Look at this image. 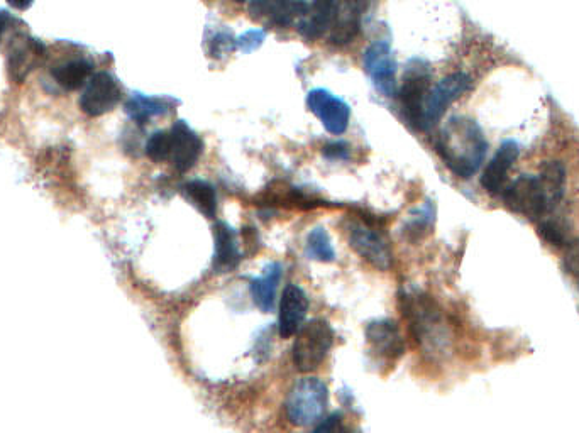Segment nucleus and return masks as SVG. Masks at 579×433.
<instances>
[{
    "mask_svg": "<svg viewBox=\"0 0 579 433\" xmlns=\"http://www.w3.org/2000/svg\"><path fill=\"white\" fill-rule=\"evenodd\" d=\"M283 268L280 263H270L263 269L258 278L251 281V295H253V302L256 307L260 308L261 312H271L275 308L276 291L278 285L282 281Z\"/></svg>",
    "mask_w": 579,
    "mask_h": 433,
    "instance_id": "nucleus-22",
    "label": "nucleus"
},
{
    "mask_svg": "<svg viewBox=\"0 0 579 433\" xmlns=\"http://www.w3.org/2000/svg\"><path fill=\"white\" fill-rule=\"evenodd\" d=\"M564 183V166L559 161H549L541 175L520 176L512 185L503 188V203L525 219L541 220L563 200Z\"/></svg>",
    "mask_w": 579,
    "mask_h": 433,
    "instance_id": "nucleus-1",
    "label": "nucleus"
},
{
    "mask_svg": "<svg viewBox=\"0 0 579 433\" xmlns=\"http://www.w3.org/2000/svg\"><path fill=\"white\" fill-rule=\"evenodd\" d=\"M265 39V29H249L236 38V50L243 51V53H253L260 48L261 44L265 43Z\"/></svg>",
    "mask_w": 579,
    "mask_h": 433,
    "instance_id": "nucleus-30",
    "label": "nucleus"
},
{
    "mask_svg": "<svg viewBox=\"0 0 579 433\" xmlns=\"http://www.w3.org/2000/svg\"><path fill=\"white\" fill-rule=\"evenodd\" d=\"M364 72L383 97L397 95V63L386 41L371 43L363 56Z\"/></svg>",
    "mask_w": 579,
    "mask_h": 433,
    "instance_id": "nucleus-11",
    "label": "nucleus"
},
{
    "mask_svg": "<svg viewBox=\"0 0 579 433\" xmlns=\"http://www.w3.org/2000/svg\"><path fill=\"white\" fill-rule=\"evenodd\" d=\"M92 75H94V65L92 61L85 60V58H73L51 68V78L55 80L58 87L67 92H75L85 87Z\"/></svg>",
    "mask_w": 579,
    "mask_h": 433,
    "instance_id": "nucleus-23",
    "label": "nucleus"
},
{
    "mask_svg": "<svg viewBox=\"0 0 579 433\" xmlns=\"http://www.w3.org/2000/svg\"><path fill=\"white\" fill-rule=\"evenodd\" d=\"M122 88L116 78L109 72H97L90 77L83 87L78 105L83 114L89 117H100L109 114L121 104Z\"/></svg>",
    "mask_w": 579,
    "mask_h": 433,
    "instance_id": "nucleus-10",
    "label": "nucleus"
},
{
    "mask_svg": "<svg viewBox=\"0 0 579 433\" xmlns=\"http://www.w3.org/2000/svg\"><path fill=\"white\" fill-rule=\"evenodd\" d=\"M471 83L473 82H471L469 75L458 72L441 80L436 87H432L424 102L420 131H429L436 126L437 122L441 121V117L444 116L447 107L456 102L461 95L466 94L471 88Z\"/></svg>",
    "mask_w": 579,
    "mask_h": 433,
    "instance_id": "nucleus-8",
    "label": "nucleus"
},
{
    "mask_svg": "<svg viewBox=\"0 0 579 433\" xmlns=\"http://www.w3.org/2000/svg\"><path fill=\"white\" fill-rule=\"evenodd\" d=\"M339 6L341 0H314L304 19L297 22L298 34L309 41H315L331 33L337 21Z\"/></svg>",
    "mask_w": 579,
    "mask_h": 433,
    "instance_id": "nucleus-17",
    "label": "nucleus"
},
{
    "mask_svg": "<svg viewBox=\"0 0 579 433\" xmlns=\"http://www.w3.org/2000/svg\"><path fill=\"white\" fill-rule=\"evenodd\" d=\"M366 344L371 359L380 368H392L403 356L405 342L398 325L390 318H378L366 325Z\"/></svg>",
    "mask_w": 579,
    "mask_h": 433,
    "instance_id": "nucleus-7",
    "label": "nucleus"
},
{
    "mask_svg": "<svg viewBox=\"0 0 579 433\" xmlns=\"http://www.w3.org/2000/svg\"><path fill=\"white\" fill-rule=\"evenodd\" d=\"M434 222H436V207L432 202H424L412 210L403 222V237L409 242L422 241L427 234H431Z\"/></svg>",
    "mask_w": 579,
    "mask_h": 433,
    "instance_id": "nucleus-24",
    "label": "nucleus"
},
{
    "mask_svg": "<svg viewBox=\"0 0 579 433\" xmlns=\"http://www.w3.org/2000/svg\"><path fill=\"white\" fill-rule=\"evenodd\" d=\"M563 263L566 273L579 280V239H574L566 244Z\"/></svg>",
    "mask_w": 579,
    "mask_h": 433,
    "instance_id": "nucleus-31",
    "label": "nucleus"
},
{
    "mask_svg": "<svg viewBox=\"0 0 579 433\" xmlns=\"http://www.w3.org/2000/svg\"><path fill=\"white\" fill-rule=\"evenodd\" d=\"M146 156L155 163H168L170 159V134L158 131L146 143Z\"/></svg>",
    "mask_w": 579,
    "mask_h": 433,
    "instance_id": "nucleus-28",
    "label": "nucleus"
},
{
    "mask_svg": "<svg viewBox=\"0 0 579 433\" xmlns=\"http://www.w3.org/2000/svg\"><path fill=\"white\" fill-rule=\"evenodd\" d=\"M309 6L307 0H249L248 11L254 19L288 28L293 22L304 19Z\"/></svg>",
    "mask_w": 579,
    "mask_h": 433,
    "instance_id": "nucleus-15",
    "label": "nucleus"
},
{
    "mask_svg": "<svg viewBox=\"0 0 579 433\" xmlns=\"http://www.w3.org/2000/svg\"><path fill=\"white\" fill-rule=\"evenodd\" d=\"M334 344V330L326 320H312L297 332L293 344V364L300 373H312L326 361Z\"/></svg>",
    "mask_w": 579,
    "mask_h": 433,
    "instance_id": "nucleus-5",
    "label": "nucleus"
},
{
    "mask_svg": "<svg viewBox=\"0 0 579 433\" xmlns=\"http://www.w3.org/2000/svg\"><path fill=\"white\" fill-rule=\"evenodd\" d=\"M205 50L210 58L221 60L222 56L236 50V38L229 31H217V33L210 34L205 43Z\"/></svg>",
    "mask_w": 579,
    "mask_h": 433,
    "instance_id": "nucleus-27",
    "label": "nucleus"
},
{
    "mask_svg": "<svg viewBox=\"0 0 579 433\" xmlns=\"http://www.w3.org/2000/svg\"><path fill=\"white\" fill-rule=\"evenodd\" d=\"M178 105V100L170 97H149L144 94H133L127 99L124 110L127 117L133 119L138 124H148L155 117L166 116L170 114L173 107Z\"/></svg>",
    "mask_w": 579,
    "mask_h": 433,
    "instance_id": "nucleus-21",
    "label": "nucleus"
},
{
    "mask_svg": "<svg viewBox=\"0 0 579 433\" xmlns=\"http://www.w3.org/2000/svg\"><path fill=\"white\" fill-rule=\"evenodd\" d=\"M373 0H341L337 21L329 33V41L337 46H344L356 39L361 33L364 12L368 11Z\"/></svg>",
    "mask_w": 579,
    "mask_h": 433,
    "instance_id": "nucleus-18",
    "label": "nucleus"
},
{
    "mask_svg": "<svg viewBox=\"0 0 579 433\" xmlns=\"http://www.w3.org/2000/svg\"><path fill=\"white\" fill-rule=\"evenodd\" d=\"M46 58V46L41 39L17 33L7 50V72L12 82L24 83Z\"/></svg>",
    "mask_w": 579,
    "mask_h": 433,
    "instance_id": "nucleus-12",
    "label": "nucleus"
},
{
    "mask_svg": "<svg viewBox=\"0 0 579 433\" xmlns=\"http://www.w3.org/2000/svg\"><path fill=\"white\" fill-rule=\"evenodd\" d=\"M183 193L188 202L192 203L200 214H204L207 219H214L217 215V193L216 188L204 180H190L183 185Z\"/></svg>",
    "mask_w": 579,
    "mask_h": 433,
    "instance_id": "nucleus-25",
    "label": "nucleus"
},
{
    "mask_svg": "<svg viewBox=\"0 0 579 433\" xmlns=\"http://www.w3.org/2000/svg\"><path fill=\"white\" fill-rule=\"evenodd\" d=\"M537 231H539V236H541L544 241L549 242L551 246H566L569 242L566 225H564L561 220H542Z\"/></svg>",
    "mask_w": 579,
    "mask_h": 433,
    "instance_id": "nucleus-29",
    "label": "nucleus"
},
{
    "mask_svg": "<svg viewBox=\"0 0 579 433\" xmlns=\"http://www.w3.org/2000/svg\"><path fill=\"white\" fill-rule=\"evenodd\" d=\"M234 2H238V4H241V2H246V0H234Z\"/></svg>",
    "mask_w": 579,
    "mask_h": 433,
    "instance_id": "nucleus-36",
    "label": "nucleus"
},
{
    "mask_svg": "<svg viewBox=\"0 0 579 433\" xmlns=\"http://www.w3.org/2000/svg\"><path fill=\"white\" fill-rule=\"evenodd\" d=\"M349 246L378 269H390L393 264L392 249L385 237L376 231L375 225L366 220H353L348 224Z\"/></svg>",
    "mask_w": 579,
    "mask_h": 433,
    "instance_id": "nucleus-9",
    "label": "nucleus"
},
{
    "mask_svg": "<svg viewBox=\"0 0 579 433\" xmlns=\"http://www.w3.org/2000/svg\"><path fill=\"white\" fill-rule=\"evenodd\" d=\"M519 154V144L515 141H505L498 149L497 154L491 158L490 163L486 165L483 176H481V187L485 188L486 192L491 193V195L502 193L508 180V173L515 165Z\"/></svg>",
    "mask_w": 579,
    "mask_h": 433,
    "instance_id": "nucleus-19",
    "label": "nucleus"
},
{
    "mask_svg": "<svg viewBox=\"0 0 579 433\" xmlns=\"http://www.w3.org/2000/svg\"><path fill=\"white\" fill-rule=\"evenodd\" d=\"M214 241H216V251H214V263L212 268L217 275H226L238 268L243 254H241V244H239L238 232L232 229L226 222H217L214 227Z\"/></svg>",
    "mask_w": 579,
    "mask_h": 433,
    "instance_id": "nucleus-20",
    "label": "nucleus"
},
{
    "mask_svg": "<svg viewBox=\"0 0 579 433\" xmlns=\"http://www.w3.org/2000/svg\"><path fill=\"white\" fill-rule=\"evenodd\" d=\"M305 249L310 258L320 263H332L336 259V249L332 246L331 237L322 227H314L309 232Z\"/></svg>",
    "mask_w": 579,
    "mask_h": 433,
    "instance_id": "nucleus-26",
    "label": "nucleus"
},
{
    "mask_svg": "<svg viewBox=\"0 0 579 433\" xmlns=\"http://www.w3.org/2000/svg\"><path fill=\"white\" fill-rule=\"evenodd\" d=\"M429 90H431L429 68L420 61H414L405 73L402 85L397 90V95L405 121L409 122L410 126L417 131H420L422 110H424V102Z\"/></svg>",
    "mask_w": 579,
    "mask_h": 433,
    "instance_id": "nucleus-6",
    "label": "nucleus"
},
{
    "mask_svg": "<svg viewBox=\"0 0 579 433\" xmlns=\"http://www.w3.org/2000/svg\"><path fill=\"white\" fill-rule=\"evenodd\" d=\"M329 393L326 384L317 378L298 379L287 398V417L297 427L320 422L327 412Z\"/></svg>",
    "mask_w": 579,
    "mask_h": 433,
    "instance_id": "nucleus-4",
    "label": "nucleus"
},
{
    "mask_svg": "<svg viewBox=\"0 0 579 433\" xmlns=\"http://www.w3.org/2000/svg\"><path fill=\"white\" fill-rule=\"evenodd\" d=\"M324 158L329 161H348L351 159V148L346 141H336V143H329L322 148Z\"/></svg>",
    "mask_w": 579,
    "mask_h": 433,
    "instance_id": "nucleus-32",
    "label": "nucleus"
},
{
    "mask_svg": "<svg viewBox=\"0 0 579 433\" xmlns=\"http://www.w3.org/2000/svg\"><path fill=\"white\" fill-rule=\"evenodd\" d=\"M339 423H341V417L334 413L331 417L324 418L319 425L309 433H337V428H339Z\"/></svg>",
    "mask_w": 579,
    "mask_h": 433,
    "instance_id": "nucleus-33",
    "label": "nucleus"
},
{
    "mask_svg": "<svg viewBox=\"0 0 579 433\" xmlns=\"http://www.w3.org/2000/svg\"><path fill=\"white\" fill-rule=\"evenodd\" d=\"M7 4L17 11H28L29 7L33 6L34 0H7Z\"/></svg>",
    "mask_w": 579,
    "mask_h": 433,
    "instance_id": "nucleus-35",
    "label": "nucleus"
},
{
    "mask_svg": "<svg viewBox=\"0 0 579 433\" xmlns=\"http://www.w3.org/2000/svg\"><path fill=\"white\" fill-rule=\"evenodd\" d=\"M168 134H170L168 163H171L178 173H187L204 153V141L185 121L175 122Z\"/></svg>",
    "mask_w": 579,
    "mask_h": 433,
    "instance_id": "nucleus-14",
    "label": "nucleus"
},
{
    "mask_svg": "<svg viewBox=\"0 0 579 433\" xmlns=\"http://www.w3.org/2000/svg\"><path fill=\"white\" fill-rule=\"evenodd\" d=\"M307 312H309L307 293L300 286L288 285L283 291L278 313V332L283 339L297 335L298 330L304 327Z\"/></svg>",
    "mask_w": 579,
    "mask_h": 433,
    "instance_id": "nucleus-16",
    "label": "nucleus"
},
{
    "mask_svg": "<svg viewBox=\"0 0 579 433\" xmlns=\"http://www.w3.org/2000/svg\"><path fill=\"white\" fill-rule=\"evenodd\" d=\"M437 153L454 175L469 180L485 163L488 141L473 119L451 117L437 139Z\"/></svg>",
    "mask_w": 579,
    "mask_h": 433,
    "instance_id": "nucleus-2",
    "label": "nucleus"
},
{
    "mask_svg": "<svg viewBox=\"0 0 579 433\" xmlns=\"http://www.w3.org/2000/svg\"><path fill=\"white\" fill-rule=\"evenodd\" d=\"M307 107L332 136H341L348 131L351 107L326 88L310 90L307 95Z\"/></svg>",
    "mask_w": 579,
    "mask_h": 433,
    "instance_id": "nucleus-13",
    "label": "nucleus"
},
{
    "mask_svg": "<svg viewBox=\"0 0 579 433\" xmlns=\"http://www.w3.org/2000/svg\"><path fill=\"white\" fill-rule=\"evenodd\" d=\"M12 22H14V16L0 9V41L4 38V34L7 33V29L11 28Z\"/></svg>",
    "mask_w": 579,
    "mask_h": 433,
    "instance_id": "nucleus-34",
    "label": "nucleus"
},
{
    "mask_svg": "<svg viewBox=\"0 0 579 433\" xmlns=\"http://www.w3.org/2000/svg\"><path fill=\"white\" fill-rule=\"evenodd\" d=\"M400 307L409 322L410 332L424 354L439 356L446 351L449 330L441 308L437 307L431 296L424 295L422 291L402 290Z\"/></svg>",
    "mask_w": 579,
    "mask_h": 433,
    "instance_id": "nucleus-3",
    "label": "nucleus"
}]
</instances>
